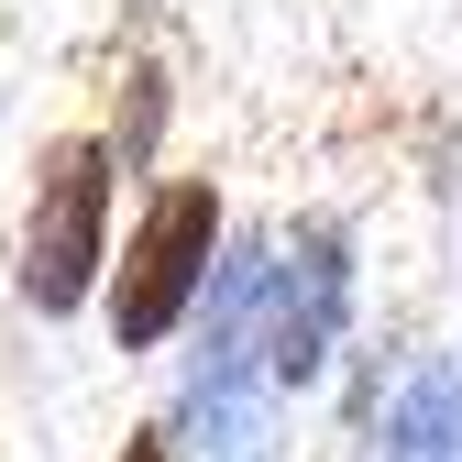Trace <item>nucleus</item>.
<instances>
[{
	"instance_id": "f257e3e1",
	"label": "nucleus",
	"mask_w": 462,
	"mask_h": 462,
	"mask_svg": "<svg viewBox=\"0 0 462 462\" xmlns=\"http://www.w3.org/2000/svg\"><path fill=\"white\" fill-rule=\"evenodd\" d=\"M209 254H220V188L209 177H165L154 209L133 220V243H122V275H110V341L154 353L188 319V298L209 286Z\"/></svg>"
},
{
	"instance_id": "f03ea898",
	"label": "nucleus",
	"mask_w": 462,
	"mask_h": 462,
	"mask_svg": "<svg viewBox=\"0 0 462 462\" xmlns=\"http://www.w3.org/2000/svg\"><path fill=\"white\" fill-rule=\"evenodd\" d=\"M99 243H110V143L55 133L33 154V209H23V298L44 319H67L99 286Z\"/></svg>"
},
{
	"instance_id": "7ed1b4c3",
	"label": "nucleus",
	"mask_w": 462,
	"mask_h": 462,
	"mask_svg": "<svg viewBox=\"0 0 462 462\" xmlns=\"http://www.w3.org/2000/svg\"><path fill=\"white\" fill-rule=\"evenodd\" d=\"M275 286V341H264V364L298 385V374H319V353H330V330H341V298H353V264H341V231L330 220H309L298 243H286V264L264 275Z\"/></svg>"
},
{
	"instance_id": "20e7f679",
	"label": "nucleus",
	"mask_w": 462,
	"mask_h": 462,
	"mask_svg": "<svg viewBox=\"0 0 462 462\" xmlns=\"http://www.w3.org/2000/svg\"><path fill=\"white\" fill-rule=\"evenodd\" d=\"M385 462H462V374L419 364L408 396L385 408Z\"/></svg>"
},
{
	"instance_id": "39448f33",
	"label": "nucleus",
	"mask_w": 462,
	"mask_h": 462,
	"mask_svg": "<svg viewBox=\"0 0 462 462\" xmlns=\"http://www.w3.org/2000/svg\"><path fill=\"white\" fill-rule=\"evenodd\" d=\"M122 462H177V451H165V430H133V440H122Z\"/></svg>"
}]
</instances>
